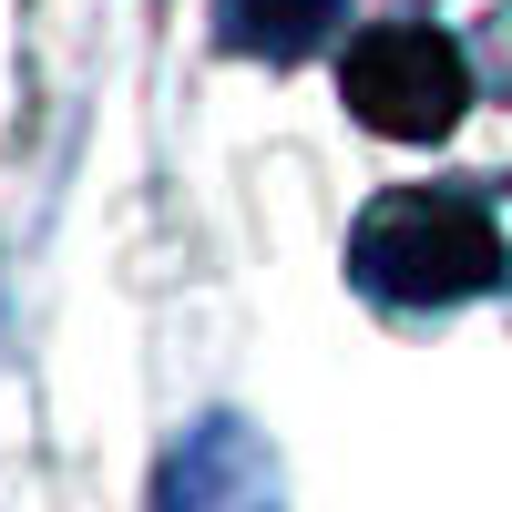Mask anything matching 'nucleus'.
I'll return each instance as SVG.
<instances>
[{"label":"nucleus","instance_id":"nucleus-1","mask_svg":"<svg viewBox=\"0 0 512 512\" xmlns=\"http://www.w3.org/2000/svg\"><path fill=\"white\" fill-rule=\"evenodd\" d=\"M349 277L379 297V308H461L502 277V226L472 195H379L359 236H349Z\"/></svg>","mask_w":512,"mask_h":512},{"label":"nucleus","instance_id":"nucleus-2","mask_svg":"<svg viewBox=\"0 0 512 512\" xmlns=\"http://www.w3.org/2000/svg\"><path fill=\"white\" fill-rule=\"evenodd\" d=\"M338 93L369 134L390 144H441L461 113H472V62H461V41L420 31V21H390V31H359L349 62H338Z\"/></svg>","mask_w":512,"mask_h":512},{"label":"nucleus","instance_id":"nucleus-4","mask_svg":"<svg viewBox=\"0 0 512 512\" xmlns=\"http://www.w3.org/2000/svg\"><path fill=\"white\" fill-rule=\"evenodd\" d=\"M338 11H349V0H216V31L236 41V52L287 62V52H308V41H328Z\"/></svg>","mask_w":512,"mask_h":512},{"label":"nucleus","instance_id":"nucleus-3","mask_svg":"<svg viewBox=\"0 0 512 512\" xmlns=\"http://www.w3.org/2000/svg\"><path fill=\"white\" fill-rule=\"evenodd\" d=\"M154 512H287V482H277V451L246 431V420H195V431L164 451V482H154Z\"/></svg>","mask_w":512,"mask_h":512}]
</instances>
